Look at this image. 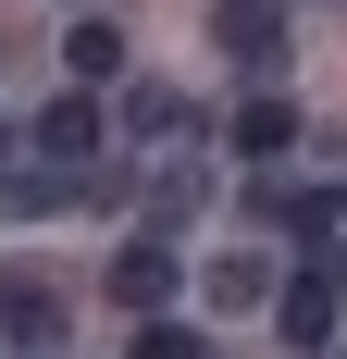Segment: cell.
Returning a JSON list of instances; mask_svg holds the SVG:
<instances>
[{"label":"cell","instance_id":"4","mask_svg":"<svg viewBox=\"0 0 347 359\" xmlns=\"http://www.w3.org/2000/svg\"><path fill=\"white\" fill-rule=\"evenodd\" d=\"M63 74L74 87H124V25H112V13H74L63 25Z\"/></svg>","mask_w":347,"mask_h":359},{"label":"cell","instance_id":"7","mask_svg":"<svg viewBox=\"0 0 347 359\" xmlns=\"http://www.w3.org/2000/svg\"><path fill=\"white\" fill-rule=\"evenodd\" d=\"M124 124H137V137H174V124L199 137V111H186V87H174V74H124Z\"/></svg>","mask_w":347,"mask_h":359},{"label":"cell","instance_id":"8","mask_svg":"<svg viewBox=\"0 0 347 359\" xmlns=\"http://www.w3.org/2000/svg\"><path fill=\"white\" fill-rule=\"evenodd\" d=\"M199 297H211V310H261V297H273V260H261V248L211 260V273H199Z\"/></svg>","mask_w":347,"mask_h":359},{"label":"cell","instance_id":"5","mask_svg":"<svg viewBox=\"0 0 347 359\" xmlns=\"http://www.w3.org/2000/svg\"><path fill=\"white\" fill-rule=\"evenodd\" d=\"M174 273H186V260H174V236L112 248V297H124V310H162V297H174Z\"/></svg>","mask_w":347,"mask_h":359},{"label":"cell","instance_id":"12","mask_svg":"<svg viewBox=\"0 0 347 359\" xmlns=\"http://www.w3.org/2000/svg\"><path fill=\"white\" fill-rule=\"evenodd\" d=\"M0 161H13V111H0Z\"/></svg>","mask_w":347,"mask_h":359},{"label":"cell","instance_id":"1","mask_svg":"<svg viewBox=\"0 0 347 359\" xmlns=\"http://www.w3.org/2000/svg\"><path fill=\"white\" fill-rule=\"evenodd\" d=\"M100 137H112V111H100V87H63V100H50V111L25 124V149L50 161V174H87V161H100Z\"/></svg>","mask_w":347,"mask_h":359},{"label":"cell","instance_id":"2","mask_svg":"<svg viewBox=\"0 0 347 359\" xmlns=\"http://www.w3.org/2000/svg\"><path fill=\"white\" fill-rule=\"evenodd\" d=\"M0 347H63V297L37 273H0Z\"/></svg>","mask_w":347,"mask_h":359},{"label":"cell","instance_id":"10","mask_svg":"<svg viewBox=\"0 0 347 359\" xmlns=\"http://www.w3.org/2000/svg\"><path fill=\"white\" fill-rule=\"evenodd\" d=\"M273 25H285V0H223V13H211V37H223V50H248V62L273 50Z\"/></svg>","mask_w":347,"mask_h":359},{"label":"cell","instance_id":"11","mask_svg":"<svg viewBox=\"0 0 347 359\" xmlns=\"http://www.w3.org/2000/svg\"><path fill=\"white\" fill-rule=\"evenodd\" d=\"M124 359H199V334H186V323H162V310H149V323H137V347H124Z\"/></svg>","mask_w":347,"mask_h":359},{"label":"cell","instance_id":"9","mask_svg":"<svg viewBox=\"0 0 347 359\" xmlns=\"http://www.w3.org/2000/svg\"><path fill=\"white\" fill-rule=\"evenodd\" d=\"M223 149H236V161H285V149H298V111H285V100H248Z\"/></svg>","mask_w":347,"mask_h":359},{"label":"cell","instance_id":"6","mask_svg":"<svg viewBox=\"0 0 347 359\" xmlns=\"http://www.w3.org/2000/svg\"><path fill=\"white\" fill-rule=\"evenodd\" d=\"M273 334L285 347H322V334H335V273H298V285L273 297Z\"/></svg>","mask_w":347,"mask_h":359},{"label":"cell","instance_id":"3","mask_svg":"<svg viewBox=\"0 0 347 359\" xmlns=\"http://www.w3.org/2000/svg\"><path fill=\"white\" fill-rule=\"evenodd\" d=\"M248 211H261V223H285L298 248H322V236H335V223H347V198H335V186H261Z\"/></svg>","mask_w":347,"mask_h":359}]
</instances>
